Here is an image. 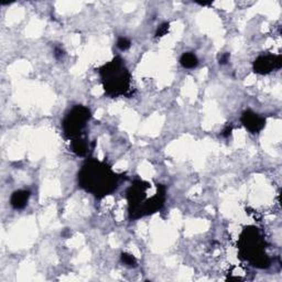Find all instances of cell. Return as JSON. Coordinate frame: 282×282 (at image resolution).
I'll return each mask as SVG.
<instances>
[{"label": "cell", "mask_w": 282, "mask_h": 282, "mask_svg": "<svg viewBox=\"0 0 282 282\" xmlns=\"http://www.w3.org/2000/svg\"><path fill=\"white\" fill-rule=\"evenodd\" d=\"M119 184V175L107 163L88 159L79 172V185L98 199L112 194Z\"/></svg>", "instance_id": "obj_1"}, {"label": "cell", "mask_w": 282, "mask_h": 282, "mask_svg": "<svg viewBox=\"0 0 282 282\" xmlns=\"http://www.w3.org/2000/svg\"><path fill=\"white\" fill-rule=\"evenodd\" d=\"M149 189V183L141 180H134L133 185L127 191L129 217L132 219H138L156 213L165 205L166 186L157 184V192L151 198L147 195Z\"/></svg>", "instance_id": "obj_2"}, {"label": "cell", "mask_w": 282, "mask_h": 282, "mask_svg": "<svg viewBox=\"0 0 282 282\" xmlns=\"http://www.w3.org/2000/svg\"><path fill=\"white\" fill-rule=\"evenodd\" d=\"M101 83L107 95L118 97L127 95L130 89V73L126 67L125 61L120 56H116L110 62L98 69Z\"/></svg>", "instance_id": "obj_3"}, {"label": "cell", "mask_w": 282, "mask_h": 282, "mask_svg": "<svg viewBox=\"0 0 282 282\" xmlns=\"http://www.w3.org/2000/svg\"><path fill=\"white\" fill-rule=\"evenodd\" d=\"M265 242L260 235L258 228L247 227L240 235L238 248L244 259L250 263L253 267L265 269L270 265V259L265 255Z\"/></svg>", "instance_id": "obj_4"}, {"label": "cell", "mask_w": 282, "mask_h": 282, "mask_svg": "<svg viewBox=\"0 0 282 282\" xmlns=\"http://www.w3.org/2000/svg\"><path fill=\"white\" fill-rule=\"evenodd\" d=\"M92 114L87 107L77 105L66 114L62 121V128L65 137L74 140L83 136V130L86 127Z\"/></svg>", "instance_id": "obj_5"}, {"label": "cell", "mask_w": 282, "mask_h": 282, "mask_svg": "<svg viewBox=\"0 0 282 282\" xmlns=\"http://www.w3.org/2000/svg\"><path fill=\"white\" fill-rule=\"evenodd\" d=\"M282 66L281 55L265 54L260 55L253 62V72L258 74H269L275 69H279Z\"/></svg>", "instance_id": "obj_6"}, {"label": "cell", "mask_w": 282, "mask_h": 282, "mask_svg": "<svg viewBox=\"0 0 282 282\" xmlns=\"http://www.w3.org/2000/svg\"><path fill=\"white\" fill-rule=\"evenodd\" d=\"M240 121L245 126V128L251 133H259L265 126V118L258 115V114L251 112V110L244 112Z\"/></svg>", "instance_id": "obj_7"}, {"label": "cell", "mask_w": 282, "mask_h": 282, "mask_svg": "<svg viewBox=\"0 0 282 282\" xmlns=\"http://www.w3.org/2000/svg\"><path fill=\"white\" fill-rule=\"evenodd\" d=\"M31 192L29 190H18L12 193L10 198V204L15 210H23L28 205Z\"/></svg>", "instance_id": "obj_8"}, {"label": "cell", "mask_w": 282, "mask_h": 282, "mask_svg": "<svg viewBox=\"0 0 282 282\" xmlns=\"http://www.w3.org/2000/svg\"><path fill=\"white\" fill-rule=\"evenodd\" d=\"M71 149L73 152L77 154V156L84 157L87 156L88 151L91 150V147H89V142L87 139L84 136H82L80 138L74 139V140H72Z\"/></svg>", "instance_id": "obj_9"}, {"label": "cell", "mask_w": 282, "mask_h": 282, "mask_svg": "<svg viewBox=\"0 0 282 282\" xmlns=\"http://www.w3.org/2000/svg\"><path fill=\"white\" fill-rule=\"evenodd\" d=\"M180 63L184 68H194L198 66L199 64V59L198 56H196L194 53L192 52H186V53H183L181 59H180Z\"/></svg>", "instance_id": "obj_10"}, {"label": "cell", "mask_w": 282, "mask_h": 282, "mask_svg": "<svg viewBox=\"0 0 282 282\" xmlns=\"http://www.w3.org/2000/svg\"><path fill=\"white\" fill-rule=\"evenodd\" d=\"M120 259H121V263L124 264L125 265H127V267H129V268L137 267V264H138L137 259L134 258L133 255H130V253L122 252Z\"/></svg>", "instance_id": "obj_11"}, {"label": "cell", "mask_w": 282, "mask_h": 282, "mask_svg": "<svg viewBox=\"0 0 282 282\" xmlns=\"http://www.w3.org/2000/svg\"><path fill=\"white\" fill-rule=\"evenodd\" d=\"M132 47V42H130L129 39L125 38V36H121L117 40V48L119 49L120 51H126Z\"/></svg>", "instance_id": "obj_12"}, {"label": "cell", "mask_w": 282, "mask_h": 282, "mask_svg": "<svg viewBox=\"0 0 282 282\" xmlns=\"http://www.w3.org/2000/svg\"><path fill=\"white\" fill-rule=\"evenodd\" d=\"M169 30H170V23L169 22L162 23L161 26L158 28V30L156 32V34H154V36H156V38H162L163 35H166L167 32H169Z\"/></svg>", "instance_id": "obj_13"}, {"label": "cell", "mask_w": 282, "mask_h": 282, "mask_svg": "<svg viewBox=\"0 0 282 282\" xmlns=\"http://www.w3.org/2000/svg\"><path fill=\"white\" fill-rule=\"evenodd\" d=\"M64 55H65V51L63 50V48L60 47V46H56L54 48V56H55V59L56 60H62Z\"/></svg>", "instance_id": "obj_14"}, {"label": "cell", "mask_w": 282, "mask_h": 282, "mask_svg": "<svg viewBox=\"0 0 282 282\" xmlns=\"http://www.w3.org/2000/svg\"><path fill=\"white\" fill-rule=\"evenodd\" d=\"M230 59H231L230 53H228V52L222 53V54L218 56V63L220 65H225V64H227V62L230 61Z\"/></svg>", "instance_id": "obj_15"}, {"label": "cell", "mask_w": 282, "mask_h": 282, "mask_svg": "<svg viewBox=\"0 0 282 282\" xmlns=\"http://www.w3.org/2000/svg\"><path fill=\"white\" fill-rule=\"evenodd\" d=\"M232 133V124H227L226 126H225V128L223 129L222 136L224 138H228V137H231Z\"/></svg>", "instance_id": "obj_16"}, {"label": "cell", "mask_w": 282, "mask_h": 282, "mask_svg": "<svg viewBox=\"0 0 282 282\" xmlns=\"http://www.w3.org/2000/svg\"><path fill=\"white\" fill-rule=\"evenodd\" d=\"M198 3H199V5H201V6H208V5H212V1H208V2H206V1L199 2V1H198Z\"/></svg>", "instance_id": "obj_17"}]
</instances>
